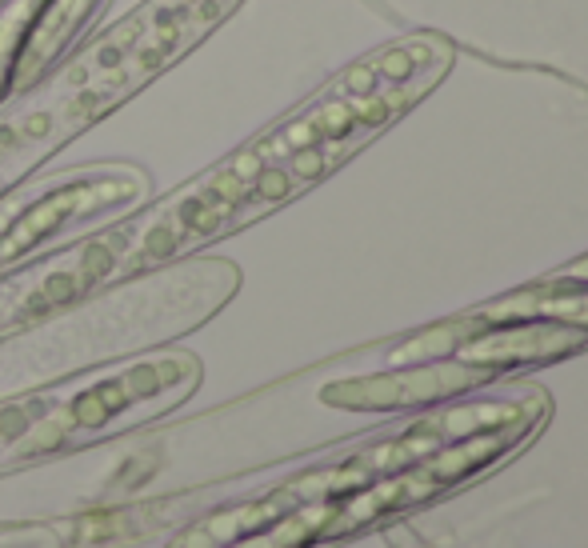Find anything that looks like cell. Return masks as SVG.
Segmentation results:
<instances>
[{"label":"cell","instance_id":"obj_1","mask_svg":"<svg viewBox=\"0 0 588 548\" xmlns=\"http://www.w3.org/2000/svg\"><path fill=\"white\" fill-rule=\"evenodd\" d=\"M588 348V252L540 281L492 297L460 316L412 332L388 353L393 369L428 364L444 401L473 396L524 369Z\"/></svg>","mask_w":588,"mask_h":548},{"label":"cell","instance_id":"obj_2","mask_svg":"<svg viewBox=\"0 0 588 548\" xmlns=\"http://www.w3.org/2000/svg\"><path fill=\"white\" fill-rule=\"evenodd\" d=\"M548 417H552V409H540V412H524L516 420H505V425L481 428V433L457 436V441L441 444L436 452L348 492V496L313 500V504L292 508L268 528L236 540L233 548H321V544L353 540L372 528H388V524L404 520V516L425 512V508L457 496L468 484L484 480L500 465L520 457L540 436V428L548 425Z\"/></svg>","mask_w":588,"mask_h":548}]
</instances>
